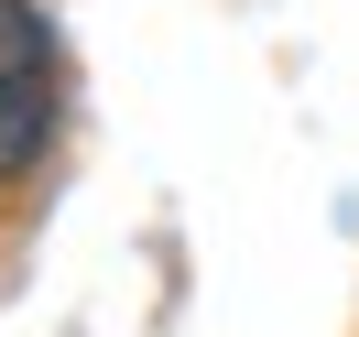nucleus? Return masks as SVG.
<instances>
[{"mask_svg": "<svg viewBox=\"0 0 359 337\" xmlns=\"http://www.w3.org/2000/svg\"><path fill=\"white\" fill-rule=\"evenodd\" d=\"M55 142V22L33 0H0V185H22Z\"/></svg>", "mask_w": 359, "mask_h": 337, "instance_id": "obj_1", "label": "nucleus"}]
</instances>
